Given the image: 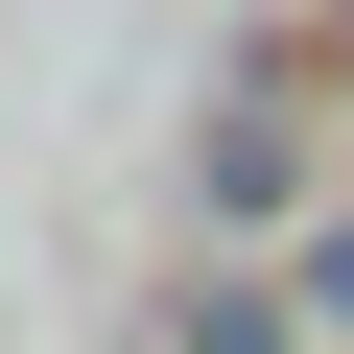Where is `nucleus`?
Segmentation results:
<instances>
[{"label":"nucleus","mask_w":354,"mask_h":354,"mask_svg":"<svg viewBox=\"0 0 354 354\" xmlns=\"http://www.w3.org/2000/svg\"><path fill=\"white\" fill-rule=\"evenodd\" d=\"M307 307H330V330H354V236H330V260H307Z\"/></svg>","instance_id":"f257e3e1"}]
</instances>
